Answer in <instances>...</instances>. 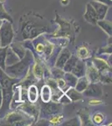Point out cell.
<instances>
[{
  "mask_svg": "<svg viewBox=\"0 0 112 126\" xmlns=\"http://www.w3.org/2000/svg\"><path fill=\"white\" fill-rule=\"evenodd\" d=\"M3 2H4V0H0V3H3Z\"/></svg>",
  "mask_w": 112,
  "mask_h": 126,
  "instance_id": "cell-32",
  "label": "cell"
},
{
  "mask_svg": "<svg viewBox=\"0 0 112 126\" xmlns=\"http://www.w3.org/2000/svg\"><path fill=\"white\" fill-rule=\"evenodd\" d=\"M70 56V52H69L67 50H65L62 54L60 55V58H59L58 62H57L56 66H59V67H60V68L64 67V65L66 63L67 60H68Z\"/></svg>",
  "mask_w": 112,
  "mask_h": 126,
  "instance_id": "cell-7",
  "label": "cell"
},
{
  "mask_svg": "<svg viewBox=\"0 0 112 126\" xmlns=\"http://www.w3.org/2000/svg\"><path fill=\"white\" fill-rule=\"evenodd\" d=\"M0 18H6V19H9L10 21H12V19L9 17V15H8V14L4 11V9H3V7H2L1 4H0Z\"/></svg>",
  "mask_w": 112,
  "mask_h": 126,
  "instance_id": "cell-22",
  "label": "cell"
},
{
  "mask_svg": "<svg viewBox=\"0 0 112 126\" xmlns=\"http://www.w3.org/2000/svg\"><path fill=\"white\" fill-rule=\"evenodd\" d=\"M97 1H99V2H100V3H107V4H111V0H97Z\"/></svg>",
  "mask_w": 112,
  "mask_h": 126,
  "instance_id": "cell-29",
  "label": "cell"
},
{
  "mask_svg": "<svg viewBox=\"0 0 112 126\" xmlns=\"http://www.w3.org/2000/svg\"><path fill=\"white\" fill-rule=\"evenodd\" d=\"M95 9V12H96L97 17H98V19H103L105 18V15H106V12L108 9V7L106 5L103 4V3H93L91 4Z\"/></svg>",
  "mask_w": 112,
  "mask_h": 126,
  "instance_id": "cell-3",
  "label": "cell"
},
{
  "mask_svg": "<svg viewBox=\"0 0 112 126\" xmlns=\"http://www.w3.org/2000/svg\"><path fill=\"white\" fill-rule=\"evenodd\" d=\"M41 98L44 103H49L51 98V87L48 85H45L42 87L41 90Z\"/></svg>",
  "mask_w": 112,
  "mask_h": 126,
  "instance_id": "cell-5",
  "label": "cell"
},
{
  "mask_svg": "<svg viewBox=\"0 0 112 126\" xmlns=\"http://www.w3.org/2000/svg\"><path fill=\"white\" fill-rule=\"evenodd\" d=\"M6 49H0V66L4 69V58L6 56Z\"/></svg>",
  "mask_w": 112,
  "mask_h": 126,
  "instance_id": "cell-17",
  "label": "cell"
},
{
  "mask_svg": "<svg viewBox=\"0 0 112 126\" xmlns=\"http://www.w3.org/2000/svg\"><path fill=\"white\" fill-rule=\"evenodd\" d=\"M65 79L69 84L71 85V86H75L77 82V78H75L74 75H71L70 73H67L65 75Z\"/></svg>",
  "mask_w": 112,
  "mask_h": 126,
  "instance_id": "cell-14",
  "label": "cell"
},
{
  "mask_svg": "<svg viewBox=\"0 0 112 126\" xmlns=\"http://www.w3.org/2000/svg\"><path fill=\"white\" fill-rule=\"evenodd\" d=\"M1 25H2V22L0 21V27H1Z\"/></svg>",
  "mask_w": 112,
  "mask_h": 126,
  "instance_id": "cell-33",
  "label": "cell"
},
{
  "mask_svg": "<svg viewBox=\"0 0 112 126\" xmlns=\"http://www.w3.org/2000/svg\"><path fill=\"white\" fill-rule=\"evenodd\" d=\"M60 102L63 103H69L70 102V99L69 98V97L66 96V95H63L60 98Z\"/></svg>",
  "mask_w": 112,
  "mask_h": 126,
  "instance_id": "cell-25",
  "label": "cell"
},
{
  "mask_svg": "<svg viewBox=\"0 0 112 126\" xmlns=\"http://www.w3.org/2000/svg\"><path fill=\"white\" fill-rule=\"evenodd\" d=\"M28 100L31 103H35L38 99V89L35 86H30L28 92Z\"/></svg>",
  "mask_w": 112,
  "mask_h": 126,
  "instance_id": "cell-6",
  "label": "cell"
},
{
  "mask_svg": "<svg viewBox=\"0 0 112 126\" xmlns=\"http://www.w3.org/2000/svg\"><path fill=\"white\" fill-rule=\"evenodd\" d=\"M58 108L59 106H56V105H54V104H50V105H49L46 109L50 113H57V112H58L59 109H57Z\"/></svg>",
  "mask_w": 112,
  "mask_h": 126,
  "instance_id": "cell-21",
  "label": "cell"
},
{
  "mask_svg": "<svg viewBox=\"0 0 112 126\" xmlns=\"http://www.w3.org/2000/svg\"><path fill=\"white\" fill-rule=\"evenodd\" d=\"M68 3H69V0H61V3L64 5L68 4Z\"/></svg>",
  "mask_w": 112,
  "mask_h": 126,
  "instance_id": "cell-30",
  "label": "cell"
},
{
  "mask_svg": "<svg viewBox=\"0 0 112 126\" xmlns=\"http://www.w3.org/2000/svg\"><path fill=\"white\" fill-rule=\"evenodd\" d=\"M53 74H54V76L57 77V78H61L63 76V74H64V72L60 69H54L53 70Z\"/></svg>",
  "mask_w": 112,
  "mask_h": 126,
  "instance_id": "cell-23",
  "label": "cell"
},
{
  "mask_svg": "<svg viewBox=\"0 0 112 126\" xmlns=\"http://www.w3.org/2000/svg\"><path fill=\"white\" fill-rule=\"evenodd\" d=\"M104 120V115L101 113H96V114L94 115L93 117V121L95 124H100L102 123Z\"/></svg>",
  "mask_w": 112,
  "mask_h": 126,
  "instance_id": "cell-19",
  "label": "cell"
},
{
  "mask_svg": "<svg viewBox=\"0 0 112 126\" xmlns=\"http://www.w3.org/2000/svg\"><path fill=\"white\" fill-rule=\"evenodd\" d=\"M67 96H68L69 98L72 101H76L81 98L80 93H79L78 91L75 90V89H70V90H69L68 93H67Z\"/></svg>",
  "mask_w": 112,
  "mask_h": 126,
  "instance_id": "cell-11",
  "label": "cell"
},
{
  "mask_svg": "<svg viewBox=\"0 0 112 126\" xmlns=\"http://www.w3.org/2000/svg\"><path fill=\"white\" fill-rule=\"evenodd\" d=\"M44 45L41 44V43H39V44H38L37 45V46H36V50H37L38 52H43L44 51Z\"/></svg>",
  "mask_w": 112,
  "mask_h": 126,
  "instance_id": "cell-26",
  "label": "cell"
},
{
  "mask_svg": "<svg viewBox=\"0 0 112 126\" xmlns=\"http://www.w3.org/2000/svg\"><path fill=\"white\" fill-rule=\"evenodd\" d=\"M76 63H77V59L75 56H72L70 58V60H69L68 62L66 63L65 66H64V70L67 71V72H70V71H71L74 68V66L76 65Z\"/></svg>",
  "mask_w": 112,
  "mask_h": 126,
  "instance_id": "cell-13",
  "label": "cell"
},
{
  "mask_svg": "<svg viewBox=\"0 0 112 126\" xmlns=\"http://www.w3.org/2000/svg\"><path fill=\"white\" fill-rule=\"evenodd\" d=\"M95 63L96 64V67L100 69V70H105L107 66L106 63L104 62L103 60H100V59H95Z\"/></svg>",
  "mask_w": 112,
  "mask_h": 126,
  "instance_id": "cell-15",
  "label": "cell"
},
{
  "mask_svg": "<svg viewBox=\"0 0 112 126\" xmlns=\"http://www.w3.org/2000/svg\"><path fill=\"white\" fill-rule=\"evenodd\" d=\"M75 75H76L77 77H83L85 74V67H84V64L82 62H79L76 63L75 65V68L73 70Z\"/></svg>",
  "mask_w": 112,
  "mask_h": 126,
  "instance_id": "cell-9",
  "label": "cell"
},
{
  "mask_svg": "<svg viewBox=\"0 0 112 126\" xmlns=\"http://www.w3.org/2000/svg\"><path fill=\"white\" fill-rule=\"evenodd\" d=\"M0 101H1V90H0Z\"/></svg>",
  "mask_w": 112,
  "mask_h": 126,
  "instance_id": "cell-31",
  "label": "cell"
},
{
  "mask_svg": "<svg viewBox=\"0 0 112 126\" xmlns=\"http://www.w3.org/2000/svg\"><path fill=\"white\" fill-rule=\"evenodd\" d=\"M34 74H35L36 77H38V78H41L43 76V73H44V70L42 69L41 66H39V65H36L35 66H34Z\"/></svg>",
  "mask_w": 112,
  "mask_h": 126,
  "instance_id": "cell-18",
  "label": "cell"
},
{
  "mask_svg": "<svg viewBox=\"0 0 112 126\" xmlns=\"http://www.w3.org/2000/svg\"><path fill=\"white\" fill-rule=\"evenodd\" d=\"M88 55H89V51H88V50H87V48L81 47V48H79L78 50L79 57L84 59V58H86L87 56H88Z\"/></svg>",
  "mask_w": 112,
  "mask_h": 126,
  "instance_id": "cell-16",
  "label": "cell"
},
{
  "mask_svg": "<svg viewBox=\"0 0 112 126\" xmlns=\"http://www.w3.org/2000/svg\"><path fill=\"white\" fill-rule=\"evenodd\" d=\"M0 36H1V45L2 46H6L9 44L13 39V30L11 24L9 22H4L0 30Z\"/></svg>",
  "mask_w": 112,
  "mask_h": 126,
  "instance_id": "cell-1",
  "label": "cell"
},
{
  "mask_svg": "<svg viewBox=\"0 0 112 126\" xmlns=\"http://www.w3.org/2000/svg\"><path fill=\"white\" fill-rule=\"evenodd\" d=\"M102 102L101 101H99V100H91L89 101V104L90 105H96V104H100Z\"/></svg>",
  "mask_w": 112,
  "mask_h": 126,
  "instance_id": "cell-28",
  "label": "cell"
},
{
  "mask_svg": "<svg viewBox=\"0 0 112 126\" xmlns=\"http://www.w3.org/2000/svg\"><path fill=\"white\" fill-rule=\"evenodd\" d=\"M85 95L86 96H90V97H100L102 95V91H101L100 87L98 85L92 84L90 86H89L88 89L85 91Z\"/></svg>",
  "mask_w": 112,
  "mask_h": 126,
  "instance_id": "cell-4",
  "label": "cell"
},
{
  "mask_svg": "<svg viewBox=\"0 0 112 126\" xmlns=\"http://www.w3.org/2000/svg\"><path fill=\"white\" fill-rule=\"evenodd\" d=\"M51 50H52V46H50V45H48V46H47L46 47H44V51L45 52V53H46L47 55H48V56L50 54Z\"/></svg>",
  "mask_w": 112,
  "mask_h": 126,
  "instance_id": "cell-27",
  "label": "cell"
},
{
  "mask_svg": "<svg viewBox=\"0 0 112 126\" xmlns=\"http://www.w3.org/2000/svg\"><path fill=\"white\" fill-rule=\"evenodd\" d=\"M96 24H98L109 35H111V22L105 21V20H100V21L96 22Z\"/></svg>",
  "mask_w": 112,
  "mask_h": 126,
  "instance_id": "cell-8",
  "label": "cell"
},
{
  "mask_svg": "<svg viewBox=\"0 0 112 126\" xmlns=\"http://www.w3.org/2000/svg\"><path fill=\"white\" fill-rule=\"evenodd\" d=\"M87 86H88V80L86 78H82L79 79V82L76 84V90L78 92H82L86 89Z\"/></svg>",
  "mask_w": 112,
  "mask_h": 126,
  "instance_id": "cell-10",
  "label": "cell"
},
{
  "mask_svg": "<svg viewBox=\"0 0 112 126\" xmlns=\"http://www.w3.org/2000/svg\"><path fill=\"white\" fill-rule=\"evenodd\" d=\"M85 19L89 22V23L92 24H96V22L98 20V17H97L96 12H95V9L90 3L87 4V11L84 15Z\"/></svg>",
  "mask_w": 112,
  "mask_h": 126,
  "instance_id": "cell-2",
  "label": "cell"
},
{
  "mask_svg": "<svg viewBox=\"0 0 112 126\" xmlns=\"http://www.w3.org/2000/svg\"><path fill=\"white\" fill-rule=\"evenodd\" d=\"M65 85H66V82L64 79H60V80L58 81V86L60 89H63V90H64Z\"/></svg>",
  "mask_w": 112,
  "mask_h": 126,
  "instance_id": "cell-24",
  "label": "cell"
},
{
  "mask_svg": "<svg viewBox=\"0 0 112 126\" xmlns=\"http://www.w3.org/2000/svg\"><path fill=\"white\" fill-rule=\"evenodd\" d=\"M63 118L60 116V115H56V116H53L52 119H50V122L52 124V125H58L60 124L61 120H62Z\"/></svg>",
  "mask_w": 112,
  "mask_h": 126,
  "instance_id": "cell-20",
  "label": "cell"
},
{
  "mask_svg": "<svg viewBox=\"0 0 112 126\" xmlns=\"http://www.w3.org/2000/svg\"><path fill=\"white\" fill-rule=\"evenodd\" d=\"M89 78H90V80L93 82H95L99 79L98 71H97L96 68L93 67V66L89 68Z\"/></svg>",
  "mask_w": 112,
  "mask_h": 126,
  "instance_id": "cell-12",
  "label": "cell"
}]
</instances>
